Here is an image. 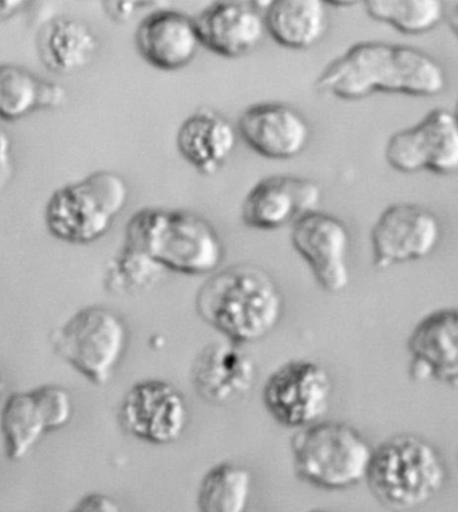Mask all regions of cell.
<instances>
[{"label":"cell","instance_id":"obj_1","mask_svg":"<svg viewBox=\"0 0 458 512\" xmlns=\"http://www.w3.org/2000/svg\"><path fill=\"white\" fill-rule=\"evenodd\" d=\"M448 86L444 66L418 47L398 43H355L319 74L315 88L343 101L375 93L437 97Z\"/></svg>","mask_w":458,"mask_h":512},{"label":"cell","instance_id":"obj_2","mask_svg":"<svg viewBox=\"0 0 458 512\" xmlns=\"http://www.w3.org/2000/svg\"><path fill=\"white\" fill-rule=\"evenodd\" d=\"M195 306L199 317L225 341L244 346L274 332L282 319L284 298L263 267L238 263L208 275Z\"/></svg>","mask_w":458,"mask_h":512},{"label":"cell","instance_id":"obj_3","mask_svg":"<svg viewBox=\"0 0 458 512\" xmlns=\"http://www.w3.org/2000/svg\"><path fill=\"white\" fill-rule=\"evenodd\" d=\"M124 244L149 255L165 271L189 277L216 273L224 261L219 232L187 210L141 208L126 223Z\"/></svg>","mask_w":458,"mask_h":512},{"label":"cell","instance_id":"obj_4","mask_svg":"<svg viewBox=\"0 0 458 512\" xmlns=\"http://www.w3.org/2000/svg\"><path fill=\"white\" fill-rule=\"evenodd\" d=\"M446 479L436 445L413 433H398L374 448L365 482L385 507L412 511L436 498Z\"/></svg>","mask_w":458,"mask_h":512},{"label":"cell","instance_id":"obj_5","mask_svg":"<svg viewBox=\"0 0 458 512\" xmlns=\"http://www.w3.org/2000/svg\"><path fill=\"white\" fill-rule=\"evenodd\" d=\"M290 450L296 478L343 491L365 482L374 448L353 425L325 419L295 431Z\"/></svg>","mask_w":458,"mask_h":512},{"label":"cell","instance_id":"obj_6","mask_svg":"<svg viewBox=\"0 0 458 512\" xmlns=\"http://www.w3.org/2000/svg\"><path fill=\"white\" fill-rule=\"evenodd\" d=\"M128 200L124 177L112 171L94 172L55 189L46 204L47 230L61 242L92 244L108 234Z\"/></svg>","mask_w":458,"mask_h":512},{"label":"cell","instance_id":"obj_7","mask_svg":"<svg viewBox=\"0 0 458 512\" xmlns=\"http://www.w3.org/2000/svg\"><path fill=\"white\" fill-rule=\"evenodd\" d=\"M124 318L106 306H86L51 334L54 352L96 387L112 380L128 348Z\"/></svg>","mask_w":458,"mask_h":512},{"label":"cell","instance_id":"obj_8","mask_svg":"<svg viewBox=\"0 0 458 512\" xmlns=\"http://www.w3.org/2000/svg\"><path fill=\"white\" fill-rule=\"evenodd\" d=\"M333 391V378L325 366L296 358L284 362L267 377L262 401L276 423L298 431L326 419Z\"/></svg>","mask_w":458,"mask_h":512},{"label":"cell","instance_id":"obj_9","mask_svg":"<svg viewBox=\"0 0 458 512\" xmlns=\"http://www.w3.org/2000/svg\"><path fill=\"white\" fill-rule=\"evenodd\" d=\"M385 159L394 171L406 175H457L458 121L453 112L430 110L418 124L394 133L386 143Z\"/></svg>","mask_w":458,"mask_h":512},{"label":"cell","instance_id":"obj_10","mask_svg":"<svg viewBox=\"0 0 458 512\" xmlns=\"http://www.w3.org/2000/svg\"><path fill=\"white\" fill-rule=\"evenodd\" d=\"M442 226L433 211L416 203L392 204L371 227L373 266L389 270L420 262L440 246Z\"/></svg>","mask_w":458,"mask_h":512},{"label":"cell","instance_id":"obj_11","mask_svg":"<svg viewBox=\"0 0 458 512\" xmlns=\"http://www.w3.org/2000/svg\"><path fill=\"white\" fill-rule=\"evenodd\" d=\"M121 427L134 439L153 445L176 443L188 425L183 393L163 380L134 382L122 397Z\"/></svg>","mask_w":458,"mask_h":512},{"label":"cell","instance_id":"obj_12","mask_svg":"<svg viewBox=\"0 0 458 512\" xmlns=\"http://www.w3.org/2000/svg\"><path fill=\"white\" fill-rule=\"evenodd\" d=\"M291 243L326 293H343L350 286L351 238L343 220L319 210L304 215L292 224Z\"/></svg>","mask_w":458,"mask_h":512},{"label":"cell","instance_id":"obj_13","mask_svg":"<svg viewBox=\"0 0 458 512\" xmlns=\"http://www.w3.org/2000/svg\"><path fill=\"white\" fill-rule=\"evenodd\" d=\"M408 376L458 388V307L430 311L406 340Z\"/></svg>","mask_w":458,"mask_h":512},{"label":"cell","instance_id":"obj_14","mask_svg":"<svg viewBox=\"0 0 458 512\" xmlns=\"http://www.w3.org/2000/svg\"><path fill=\"white\" fill-rule=\"evenodd\" d=\"M321 185L307 177L272 175L258 181L243 200L242 222L248 228L275 231L318 211Z\"/></svg>","mask_w":458,"mask_h":512},{"label":"cell","instance_id":"obj_15","mask_svg":"<svg viewBox=\"0 0 458 512\" xmlns=\"http://www.w3.org/2000/svg\"><path fill=\"white\" fill-rule=\"evenodd\" d=\"M243 143L268 160H292L306 151L311 139L307 118L284 102L248 106L238 121Z\"/></svg>","mask_w":458,"mask_h":512},{"label":"cell","instance_id":"obj_16","mask_svg":"<svg viewBox=\"0 0 458 512\" xmlns=\"http://www.w3.org/2000/svg\"><path fill=\"white\" fill-rule=\"evenodd\" d=\"M191 380L205 403L229 407L246 399L254 389L255 361L243 346L229 341L213 342L197 354Z\"/></svg>","mask_w":458,"mask_h":512},{"label":"cell","instance_id":"obj_17","mask_svg":"<svg viewBox=\"0 0 458 512\" xmlns=\"http://www.w3.org/2000/svg\"><path fill=\"white\" fill-rule=\"evenodd\" d=\"M195 21L201 46L224 58L254 53L267 35L260 2H216Z\"/></svg>","mask_w":458,"mask_h":512},{"label":"cell","instance_id":"obj_18","mask_svg":"<svg viewBox=\"0 0 458 512\" xmlns=\"http://www.w3.org/2000/svg\"><path fill=\"white\" fill-rule=\"evenodd\" d=\"M134 41L142 59L163 72L187 68L203 47L195 18L172 9L146 15L137 26Z\"/></svg>","mask_w":458,"mask_h":512},{"label":"cell","instance_id":"obj_19","mask_svg":"<svg viewBox=\"0 0 458 512\" xmlns=\"http://www.w3.org/2000/svg\"><path fill=\"white\" fill-rule=\"evenodd\" d=\"M238 139V128L223 113L200 108L180 125L176 147L200 175L213 176L234 155Z\"/></svg>","mask_w":458,"mask_h":512},{"label":"cell","instance_id":"obj_20","mask_svg":"<svg viewBox=\"0 0 458 512\" xmlns=\"http://www.w3.org/2000/svg\"><path fill=\"white\" fill-rule=\"evenodd\" d=\"M322 0H271L264 7L267 35L290 50H309L326 37L329 9Z\"/></svg>","mask_w":458,"mask_h":512},{"label":"cell","instance_id":"obj_21","mask_svg":"<svg viewBox=\"0 0 458 512\" xmlns=\"http://www.w3.org/2000/svg\"><path fill=\"white\" fill-rule=\"evenodd\" d=\"M39 59L50 72L71 74L88 68L100 50V41L92 27L80 19H51L39 30Z\"/></svg>","mask_w":458,"mask_h":512},{"label":"cell","instance_id":"obj_22","mask_svg":"<svg viewBox=\"0 0 458 512\" xmlns=\"http://www.w3.org/2000/svg\"><path fill=\"white\" fill-rule=\"evenodd\" d=\"M66 101V89L58 82L14 63L0 65V120L14 122L37 110L61 109Z\"/></svg>","mask_w":458,"mask_h":512},{"label":"cell","instance_id":"obj_23","mask_svg":"<svg viewBox=\"0 0 458 512\" xmlns=\"http://www.w3.org/2000/svg\"><path fill=\"white\" fill-rule=\"evenodd\" d=\"M0 433L6 458L23 460L49 433L45 416L33 391L14 392L0 409Z\"/></svg>","mask_w":458,"mask_h":512},{"label":"cell","instance_id":"obj_24","mask_svg":"<svg viewBox=\"0 0 458 512\" xmlns=\"http://www.w3.org/2000/svg\"><path fill=\"white\" fill-rule=\"evenodd\" d=\"M252 474L239 464L223 462L205 472L197 487L199 512H248Z\"/></svg>","mask_w":458,"mask_h":512},{"label":"cell","instance_id":"obj_25","mask_svg":"<svg viewBox=\"0 0 458 512\" xmlns=\"http://www.w3.org/2000/svg\"><path fill=\"white\" fill-rule=\"evenodd\" d=\"M363 5L373 21L413 37L432 33L446 17L441 0H367Z\"/></svg>","mask_w":458,"mask_h":512},{"label":"cell","instance_id":"obj_26","mask_svg":"<svg viewBox=\"0 0 458 512\" xmlns=\"http://www.w3.org/2000/svg\"><path fill=\"white\" fill-rule=\"evenodd\" d=\"M167 273L149 255L125 246L106 267L105 286L110 293L134 295L153 289Z\"/></svg>","mask_w":458,"mask_h":512},{"label":"cell","instance_id":"obj_27","mask_svg":"<svg viewBox=\"0 0 458 512\" xmlns=\"http://www.w3.org/2000/svg\"><path fill=\"white\" fill-rule=\"evenodd\" d=\"M33 392L45 416L49 433L61 431L69 425L74 416V401L66 388L46 384L33 389Z\"/></svg>","mask_w":458,"mask_h":512},{"label":"cell","instance_id":"obj_28","mask_svg":"<svg viewBox=\"0 0 458 512\" xmlns=\"http://www.w3.org/2000/svg\"><path fill=\"white\" fill-rule=\"evenodd\" d=\"M69 512H122L120 503L104 492L84 496Z\"/></svg>","mask_w":458,"mask_h":512},{"label":"cell","instance_id":"obj_29","mask_svg":"<svg viewBox=\"0 0 458 512\" xmlns=\"http://www.w3.org/2000/svg\"><path fill=\"white\" fill-rule=\"evenodd\" d=\"M13 175V140H11L9 132L0 126V189L5 188L10 183Z\"/></svg>","mask_w":458,"mask_h":512},{"label":"cell","instance_id":"obj_30","mask_svg":"<svg viewBox=\"0 0 458 512\" xmlns=\"http://www.w3.org/2000/svg\"><path fill=\"white\" fill-rule=\"evenodd\" d=\"M142 3L138 2H105L104 7L114 22H128Z\"/></svg>","mask_w":458,"mask_h":512},{"label":"cell","instance_id":"obj_31","mask_svg":"<svg viewBox=\"0 0 458 512\" xmlns=\"http://www.w3.org/2000/svg\"><path fill=\"white\" fill-rule=\"evenodd\" d=\"M27 5L29 3L25 2V0H0V22L14 17L19 11L25 9Z\"/></svg>","mask_w":458,"mask_h":512},{"label":"cell","instance_id":"obj_32","mask_svg":"<svg viewBox=\"0 0 458 512\" xmlns=\"http://www.w3.org/2000/svg\"><path fill=\"white\" fill-rule=\"evenodd\" d=\"M446 18H448L450 30H452L454 37L458 41V3L452 9L446 11Z\"/></svg>","mask_w":458,"mask_h":512},{"label":"cell","instance_id":"obj_33","mask_svg":"<svg viewBox=\"0 0 458 512\" xmlns=\"http://www.w3.org/2000/svg\"><path fill=\"white\" fill-rule=\"evenodd\" d=\"M3 391H5V382H3L2 374H0V396L3 395Z\"/></svg>","mask_w":458,"mask_h":512},{"label":"cell","instance_id":"obj_34","mask_svg":"<svg viewBox=\"0 0 458 512\" xmlns=\"http://www.w3.org/2000/svg\"><path fill=\"white\" fill-rule=\"evenodd\" d=\"M454 117H456V120L458 121V100L456 101V105H454V109L452 110Z\"/></svg>","mask_w":458,"mask_h":512},{"label":"cell","instance_id":"obj_35","mask_svg":"<svg viewBox=\"0 0 458 512\" xmlns=\"http://www.w3.org/2000/svg\"><path fill=\"white\" fill-rule=\"evenodd\" d=\"M309 512H330V511H326V510H313V511H309Z\"/></svg>","mask_w":458,"mask_h":512},{"label":"cell","instance_id":"obj_36","mask_svg":"<svg viewBox=\"0 0 458 512\" xmlns=\"http://www.w3.org/2000/svg\"><path fill=\"white\" fill-rule=\"evenodd\" d=\"M396 512H410V511H396Z\"/></svg>","mask_w":458,"mask_h":512}]
</instances>
